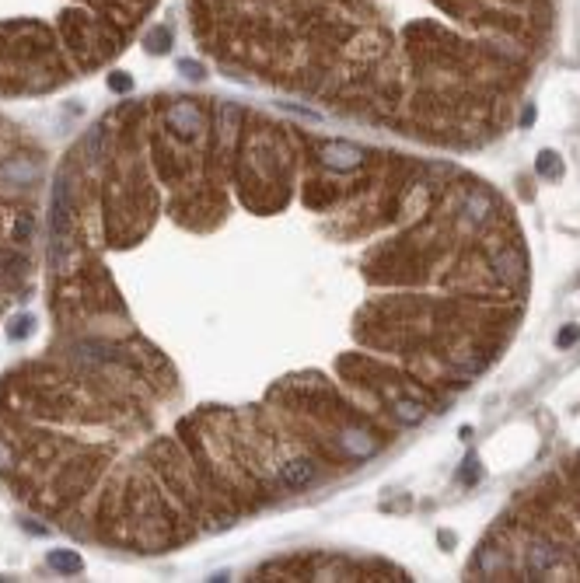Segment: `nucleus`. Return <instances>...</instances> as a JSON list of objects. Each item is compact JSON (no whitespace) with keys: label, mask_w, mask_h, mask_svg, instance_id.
Segmentation results:
<instances>
[{"label":"nucleus","mask_w":580,"mask_h":583,"mask_svg":"<svg viewBox=\"0 0 580 583\" xmlns=\"http://www.w3.org/2000/svg\"><path fill=\"white\" fill-rule=\"evenodd\" d=\"M315 479H319V458H312V454H294L276 468V485L287 492L308 489Z\"/></svg>","instance_id":"1"},{"label":"nucleus","mask_w":580,"mask_h":583,"mask_svg":"<svg viewBox=\"0 0 580 583\" xmlns=\"http://www.w3.org/2000/svg\"><path fill=\"white\" fill-rule=\"evenodd\" d=\"M319 164L329 171H357L364 164V150L346 140H322L319 143Z\"/></svg>","instance_id":"2"},{"label":"nucleus","mask_w":580,"mask_h":583,"mask_svg":"<svg viewBox=\"0 0 580 583\" xmlns=\"http://www.w3.org/2000/svg\"><path fill=\"white\" fill-rule=\"evenodd\" d=\"M339 447H343V454H346L350 461H367V458H374V451H378L374 433H371L364 423H346V426L339 430Z\"/></svg>","instance_id":"3"},{"label":"nucleus","mask_w":580,"mask_h":583,"mask_svg":"<svg viewBox=\"0 0 580 583\" xmlns=\"http://www.w3.org/2000/svg\"><path fill=\"white\" fill-rule=\"evenodd\" d=\"M489 272H493L496 283L514 286V283L524 276V255H521L517 248H500V251L489 258Z\"/></svg>","instance_id":"4"},{"label":"nucleus","mask_w":580,"mask_h":583,"mask_svg":"<svg viewBox=\"0 0 580 583\" xmlns=\"http://www.w3.org/2000/svg\"><path fill=\"white\" fill-rule=\"evenodd\" d=\"M559 559H563L559 548H552L549 541H535V545L528 548V573L542 580V576H549V573L559 566Z\"/></svg>","instance_id":"5"},{"label":"nucleus","mask_w":580,"mask_h":583,"mask_svg":"<svg viewBox=\"0 0 580 583\" xmlns=\"http://www.w3.org/2000/svg\"><path fill=\"white\" fill-rule=\"evenodd\" d=\"M392 416H395L402 426H416V423H423V416H427V402H423V398H413V395H399V398H392Z\"/></svg>","instance_id":"6"},{"label":"nucleus","mask_w":580,"mask_h":583,"mask_svg":"<svg viewBox=\"0 0 580 583\" xmlns=\"http://www.w3.org/2000/svg\"><path fill=\"white\" fill-rule=\"evenodd\" d=\"M171 123H175L182 133H199L206 119H203V112H199L196 105H185V102H182V105L171 109Z\"/></svg>","instance_id":"7"},{"label":"nucleus","mask_w":580,"mask_h":583,"mask_svg":"<svg viewBox=\"0 0 580 583\" xmlns=\"http://www.w3.org/2000/svg\"><path fill=\"white\" fill-rule=\"evenodd\" d=\"M465 213H468V220H475V224H482L486 217H489V210H493V203H489V196L482 192V189H472V192H465Z\"/></svg>","instance_id":"8"},{"label":"nucleus","mask_w":580,"mask_h":583,"mask_svg":"<svg viewBox=\"0 0 580 583\" xmlns=\"http://www.w3.org/2000/svg\"><path fill=\"white\" fill-rule=\"evenodd\" d=\"M535 168H538L542 178H559V175H563V161H559L556 150H542L538 161H535Z\"/></svg>","instance_id":"9"},{"label":"nucleus","mask_w":580,"mask_h":583,"mask_svg":"<svg viewBox=\"0 0 580 583\" xmlns=\"http://www.w3.org/2000/svg\"><path fill=\"white\" fill-rule=\"evenodd\" d=\"M479 475H482L479 461H475V458H465V465H461V482L472 485V482H479Z\"/></svg>","instance_id":"10"},{"label":"nucleus","mask_w":580,"mask_h":583,"mask_svg":"<svg viewBox=\"0 0 580 583\" xmlns=\"http://www.w3.org/2000/svg\"><path fill=\"white\" fill-rule=\"evenodd\" d=\"M577 339H580V329H577V325H566V329H559V336H556V343H559L563 350H566V346H573Z\"/></svg>","instance_id":"11"},{"label":"nucleus","mask_w":580,"mask_h":583,"mask_svg":"<svg viewBox=\"0 0 580 583\" xmlns=\"http://www.w3.org/2000/svg\"><path fill=\"white\" fill-rule=\"evenodd\" d=\"M53 566H63V569H81V562L74 555H53Z\"/></svg>","instance_id":"12"}]
</instances>
